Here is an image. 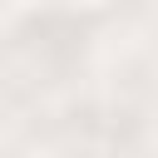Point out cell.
I'll return each instance as SVG.
<instances>
[{"label": "cell", "mask_w": 158, "mask_h": 158, "mask_svg": "<svg viewBox=\"0 0 158 158\" xmlns=\"http://www.w3.org/2000/svg\"><path fill=\"white\" fill-rule=\"evenodd\" d=\"M69 5H104V0H69Z\"/></svg>", "instance_id": "cell-1"}]
</instances>
